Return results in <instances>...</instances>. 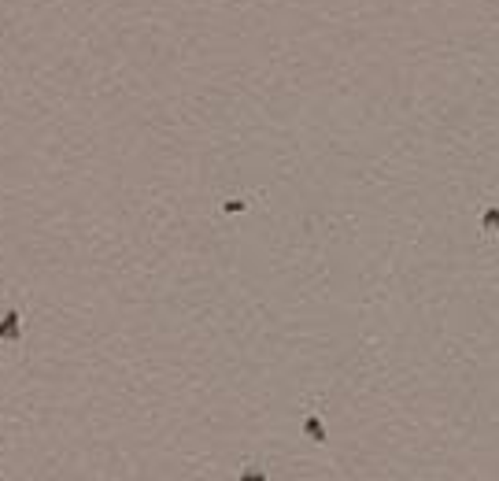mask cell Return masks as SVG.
Masks as SVG:
<instances>
[{
	"mask_svg": "<svg viewBox=\"0 0 499 481\" xmlns=\"http://www.w3.org/2000/svg\"><path fill=\"white\" fill-rule=\"evenodd\" d=\"M0 341L23 345V315H19L15 308H8V311H4V319H0Z\"/></svg>",
	"mask_w": 499,
	"mask_h": 481,
	"instance_id": "cell-1",
	"label": "cell"
}]
</instances>
